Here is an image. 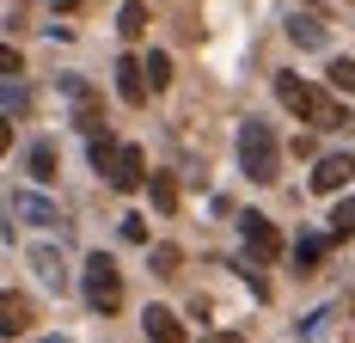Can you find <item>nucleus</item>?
<instances>
[{
    "mask_svg": "<svg viewBox=\"0 0 355 343\" xmlns=\"http://www.w3.org/2000/svg\"><path fill=\"white\" fill-rule=\"evenodd\" d=\"M239 172H245L251 184H276L282 178V141H276L270 123H257V117L239 123Z\"/></svg>",
    "mask_w": 355,
    "mask_h": 343,
    "instance_id": "obj_1",
    "label": "nucleus"
},
{
    "mask_svg": "<svg viewBox=\"0 0 355 343\" xmlns=\"http://www.w3.org/2000/svg\"><path fill=\"white\" fill-rule=\"evenodd\" d=\"M86 301H92V312L123 307V270H116V258L92 251V264H86Z\"/></svg>",
    "mask_w": 355,
    "mask_h": 343,
    "instance_id": "obj_2",
    "label": "nucleus"
},
{
    "mask_svg": "<svg viewBox=\"0 0 355 343\" xmlns=\"http://www.w3.org/2000/svg\"><path fill=\"white\" fill-rule=\"evenodd\" d=\"M239 240H245V251L257 258V264H276V258H282V233H276V221L257 215V208L239 215Z\"/></svg>",
    "mask_w": 355,
    "mask_h": 343,
    "instance_id": "obj_3",
    "label": "nucleus"
},
{
    "mask_svg": "<svg viewBox=\"0 0 355 343\" xmlns=\"http://www.w3.org/2000/svg\"><path fill=\"white\" fill-rule=\"evenodd\" d=\"M55 92H62V99L73 104V123H80L86 135H92V129L105 123V110H98V92H92V86H86L80 74H62V86H55Z\"/></svg>",
    "mask_w": 355,
    "mask_h": 343,
    "instance_id": "obj_4",
    "label": "nucleus"
},
{
    "mask_svg": "<svg viewBox=\"0 0 355 343\" xmlns=\"http://www.w3.org/2000/svg\"><path fill=\"white\" fill-rule=\"evenodd\" d=\"M105 178H110V190H141V178H147V153L135 147V141H123Z\"/></svg>",
    "mask_w": 355,
    "mask_h": 343,
    "instance_id": "obj_5",
    "label": "nucleus"
},
{
    "mask_svg": "<svg viewBox=\"0 0 355 343\" xmlns=\"http://www.w3.org/2000/svg\"><path fill=\"white\" fill-rule=\"evenodd\" d=\"M306 123H319V129H355V117H349V104L343 99H331V92H313L306 99V110H300Z\"/></svg>",
    "mask_w": 355,
    "mask_h": 343,
    "instance_id": "obj_6",
    "label": "nucleus"
},
{
    "mask_svg": "<svg viewBox=\"0 0 355 343\" xmlns=\"http://www.w3.org/2000/svg\"><path fill=\"white\" fill-rule=\"evenodd\" d=\"M349 178H355V153H324L319 172H313V190H319V196H337Z\"/></svg>",
    "mask_w": 355,
    "mask_h": 343,
    "instance_id": "obj_7",
    "label": "nucleus"
},
{
    "mask_svg": "<svg viewBox=\"0 0 355 343\" xmlns=\"http://www.w3.org/2000/svg\"><path fill=\"white\" fill-rule=\"evenodd\" d=\"M31 331V301L25 294H12V288H0V337H25Z\"/></svg>",
    "mask_w": 355,
    "mask_h": 343,
    "instance_id": "obj_8",
    "label": "nucleus"
},
{
    "mask_svg": "<svg viewBox=\"0 0 355 343\" xmlns=\"http://www.w3.org/2000/svg\"><path fill=\"white\" fill-rule=\"evenodd\" d=\"M141 325H147V343H190L172 307H147V312H141Z\"/></svg>",
    "mask_w": 355,
    "mask_h": 343,
    "instance_id": "obj_9",
    "label": "nucleus"
},
{
    "mask_svg": "<svg viewBox=\"0 0 355 343\" xmlns=\"http://www.w3.org/2000/svg\"><path fill=\"white\" fill-rule=\"evenodd\" d=\"M12 215H19V221H31V227H55V221H62L55 203H49V196H37V190H19V196H12Z\"/></svg>",
    "mask_w": 355,
    "mask_h": 343,
    "instance_id": "obj_10",
    "label": "nucleus"
},
{
    "mask_svg": "<svg viewBox=\"0 0 355 343\" xmlns=\"http://www.w3.org/2000/svg\"><path fill=\"white\" fill-rule=\"evenodd\" d=\"M31 270L49 282V294H62V288H68V264H62V251H55V245H37V251H31Z\"/></svg>",
    "mask_w": 355,
    "mask_h": 343,
    "instance_id": "obj_11",
    "label": "nucleus"
},
{
    "mask_svg": "<svg viewBox=\"0 0 355 343\" xmlns=\"http://www.w3.org/2000/svg\"><path fill=\"white\" fill-rule=\"evenodd\" d=\"M116 92H123L129 104H147V74H141L135 56H123V62H116Z\"/></svg>",
    "mask_w": 355,
    "mask_h": 343,
    "instance_id": "obj_12",
    "label": "nucleus"
},
{
    "mask_svg": "<svg viewBox=\"0 0 355 343\" xmlns=\"http://www.w3.org/2000/svg\"><path fill=\"white\" fill-rule=\"evenodd\" d=\"M116 147H123V141H116V135L105 129V123H98V129L86 135V160H92V172H110V160H116Z\"/></svg>",
    "mask_w": 355,
    "mask_h": 343,
    "instance_id": "obj_13",
    "label": "nucleus"
},
{
    "mask_svg": "<svg viewBox=\"0 0 355 343\" xmlns=\"http://www.w3.org/2000/svg\"><path fill=\"white\" fill-rule=\"evenodd\" d=\"M288 37H294L300 49H324V25H319V12H294V19H288Z\"/></svg>",
    "mask_w": 355,
    "mask_h": 343,
    "instance_id": "obj_14",
    "label": "nucleus"
},
{
    "mask_svg": "<svg viewBox=\"0 0 355 343\" xmlns=\"http://www.w3.org/2000/svg\"><path fill=\"white\" fill-rule=\"evenodd\" d=\"M141 184H147V196H153L159 215H172V208H178V178H172V172H147Z\"/></svg>",
    "mask_w": 355,
    "mask_h": 343,
    "instance_id": "obj_15",
    "label": "nucleus"
},
{
    "mask_svg": "<svg viewBox=\"0 0 355 343\" xmlns=\"http://www.w3.org/2000/svg\"><path fill=\"white\" fill-rule=\"evenodd\" d=\"M276 99H282L288 110L300 117V110H306V99H313V86H306L300 74H276Z\"/></svg>",
    "mask_w": 355,
    "mask_h": 343,
    "instance_id": "obj_16",
    "label": "nucleus"
},
{
    "mask_svg": "<svg viewBox=\"0 0 355 343\" xmlns=\"http://www.w3.org/2000/svg\"><path fill=\"white\" fill-rule=\"evenodd\" d=\"M141 74H147V92H166V86H172V56L153 49V56L141 62Z\"/></svg>",
    "mask_w": 355,
    "mask_h": 343,
    "instance_id": "obj_17",
    "label": "nucleus"
},
{
    "mask_svg": "<svg viewBox=\"0 0 355 343\" xmlns=\"http://www.w3.org/2000/svg\"><path fill=\"white\" fill-rule=\"evenodd\" d=\"M25 166H31V178H37V184H49V178H55V166H62V160H55V147H49V141H37L31 153H25Z\"/></svg>",
    "mask_w": 355,
    "mask_h": 343,
    "instance_id": "obj_18",
    "label": "nucleus"
},
{
    "mask_svg": "<svg viewBox=\"0 0 355 343\" xmlns=\"http://www.w3.org/2000/svg\"><path fill=\"white\" fill-rule=\"evenodd\" d=\"M0 110H6V117L31 110V92H25V80H19V74H6V86H0Z\"/></svg>",
    "mask_w": 355,
    "mask_h": 343,
    "instance_id": "obj_19",
    "label": "nucleus"
},
{
    "mask_svg": "<svg viewBox=\"0 0 355 343\" xmlns=\"http://www.w3.org/2000/svg\"><path fill=\"white\" fill-rule=\"evenodd\" d=\"M319 264H324V240H319V233H313V240H300V245H294V270H300V276H313Z\"/></svg>",
    "mask_w": 355,
    "mask_h": 343,
    "instance_id": "obj_20",
    "label": "nucleus"
},
{
    "mask_svg": "<svg viewBox=\"0 0 355 343\" xmlns=\"http://www.w3.org/2000/svg\"><path fill=\"white\" fill-rule=\"evenodd\" d=\"M324 80H331V92H337V99H349V92H355V62H349V56H337V62L324 68Z\"/></svg>",
    "mask_w": 355,
    "mask_h": 343,
    "instance_id": "obj_21",
    "label": "nucleus"
},
{
    "mask_svg": "<svg viewBox=\"0 0 355 343\" xmlns=\"http://www.w3.org/2000/svg\"><path fill=\"white\" fill-rule=\"evenodd\" d=\"M116 31H123V37H141L147 31V6H141V0H129V6L116 12Z\"/></svg>",
    "mask_w": 355,
    "mask_h": 343,
    "instance_id": "obj_22",
    "label": "nucleus"
},
{
    "mask_svg": "<svg viewBox=\"0 0 355 343\" xmlns=\"http://www.w3.org/2000/svg\"><path fill=\"white\" fill-rule=\"evenodd\" d=\"M331 233H337V240H349V233H355V203H337V208H331Z\"/></svg>",
    "mask_w": 355,
    "mask_h": 343,
    "instance_id": "obj_23",
    "label": "nucleus"
},
{
    "mask_svg": "<svg viewBox=\"0 0 355 343\" xmlns=\"http://www.w3.org/2000/svg\"><path fill=\"white\" fill-rule=\"evenodd\" d=\"M178 245H153V276H178Z\"/></svg>",
    "mask_w": 355,
    "mask_h": 343,
    "instance_id": "obj_24",
    "label": "nucleus"
},
{
    "mask_svg": "<svg viewBox=\"0 0 355 343\" xmlns=\"http://www.w3.org/2000/svg\"><path fill=\"white\" fill-rule=\"evenodd\" d=\"M6 74H25V56H19L12 43H0V80H6Z\"/></svg>",
    "mask_w": 355,
    "mask_h": 343,
    "instance_id": "obj_25",
    "label": "nucleus"
},
{
    "mask_svg": "<svg viewBox=\"0 0 355 343\" xmlns=\"http://www.w3.org/2000/svg\"><path fill=\"white\" fill-rule=\"evenodd\" d=\"M123 240H129V245H147V227H141V215H129V221H123Z\"/></svg>",
    "mask_w": 355,
    "mask_h": 343,
    "instance_id": "obj_26",
    "label": "nucleus"
},
{
    "mask_svg": "<svg viewBox=\"0 0 355 343\" xmlns=\"http://www.w3.org/2000/svg\"><path fill=\"white\" fill-rule=\"evenodd\" d=\"M12 147V123H6V110H0V153Z\"/></svg>",
    "mask_w": 355,
    "mask_h": 343,
    "instance_id": "obj_27",
    "label": "nucleus"
},
{
    "mask_svg": "<svg viewBox=\"0 0 355 343\" xmlns=\"http://www.w3.org/2000/svg\"><path fill=\"white\" fill-rule=\"evenodd\" d=\"M202 343H245V337H233V331H214V337H202Z\"/></svg>",
    "mask_w": 355,
    "mask_h": 343,
    "instance_id": "obj_28",
    "label": "nucleus"
},
{
    "mask_svg": "<svg viewBox=\"0 0 355 343\" xmlns=\"http://www.w3.org/2000/svg\"><path fill=\"white\" fill-rule=\"evenodd\" d=\"M73 6H80V0H55V12H73Z\"/></svg>",
    "mask_w": 355,
    "mask_h": 343,
    "instance_id": "obj_29",
    "label": "nucleus"
},
{
    "mask_svg": "<svg viewBox=\"0 0 355 343\" xmlns=\"http://www.w3.org/2000/svg\"><path fill=\"white\" fill-rule=\"evenodd\" d=\"M49 343H68V337H49Z\"/></svg>",
    "mask_w": 355,
    "mask_h": 343,
    "instance_id": "obj_30",
    "label": "nucleus"
}]
</instances>
